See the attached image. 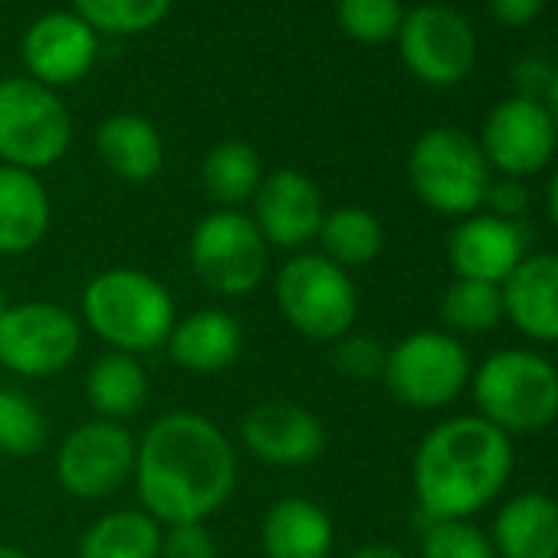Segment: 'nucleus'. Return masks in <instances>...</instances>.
Here are the masks:
<instances>
[{
    "label": "nucleus",
    "mask_w": 558,
    "mask_h": 558,
    "mask_svg": "<svg viewBox=\"0 0 558 558\" xmlns=\"http://www.w3.org/2000/svg\"><path fill=\"white\" fill-rule=\"evenodd\" d=\"M250 204H253L250 220L256 223L266 246H279L287 253H303L319 236L326 217L319 184L293 168L263 174Z\"/></svg>",
    "instance_id": "nucleus-15"
},
{
    "label": "nucleus",
    "mask_w": 558,
    "mask_h": 558,
    "mask_svg": "<svg viewBox=\"0 0 558 558\" xmlns=\"http://www.w3.org/2000/svg\"><path fill=\"white\" fill-rule=\"evenodd\" d=\"M8 306H11V303H8V296L0 293V316H4V310H8Z\"/></svg>",
    "instance_id": "nucleus-42"
},
{
    "label": "nucleus",
    "mask_w": 558,
    "mask_h": 558,
    "mask_svg": "<svg viewBox=\"0 0 558 558\" xmlns=\"http://www.w3.org/2000/svg\"><path fill=\"white\" fill-rule=\"evenodd\" d=\"M385 359H388V349H385V342H378L375 336L349 332V336H342L339 342H332V365H336V372L345 375L349 381H372V378H381Z\"/></svg>",
    "instance_id": "nucleus-33"
},
{
    "label": "nucleus",
    "mask_w": 558,
    "mask_h": 558,
    "mask_svg": "<svg viewBox=\"0 0 558 558\" xmlns=\"http://www.w3.org/2000/svg\"><path fill=\"white\" fill-rule=\"evenodd\" d=\"M408 178L424 207L463 220L486 204L493 168L473 135L437 125L414 142Z\"/></svg>",
    "instance_id": "nucleus-6"
},
{
    "label": "nucleus",
    "mask_w": 558,
    "mask_h": 558,
    "mask_svg": "<svg viewBox=\"0 0 558 558\" xmlns=\"http://www.w3.org/2000/svg\"><path fill=\"white\" fill-rule=\"evenodd\" d=\"M440 319L450 329V336L493 332L506 319L502 290L493 283H480V279H453L440 296Z\"/></svg>",
    "instance_id": "nucleus-28"
},
{
    "label": "nucleus",
    "mask_w": 558,
    "mask_h": 558,
    "mask_svg": "<svg viewBox=\"0 0 558 558\" xmlns=\"http://www.w3.org/2000/svg\"><path fill=\"white\" fill-rule=\"evenodd\" d=\"M158 558H217V538L207 522L165 525Z\"/></svg>",
    "instance_id": "nucleus-34"
},
{
    "label": "nucleus",
    "mask_w": 558,
    "mask_h": 558,
    "mask_svg": "<svg viewBox=\"0 0 558 558\" xmlns=\"http://www.w3.org/2000/svg\"><path fill=\"white\" fill-rule=\"evenodd\" d=\"M545 0H489V14L512 31H522L529 24H535V17L542 14Z\"/></svg>",
    "instance_id": "nucleus-37"
},
{
    "label": "nucleus",
    "mask_w": 558,
    "mask_h": 558,
    "mask_svg": "<svg viewBox=\"0 0 558 558\" xmlns=\"http://www.w3.org/2000/svg\"><path fill=\"white\" fill-rule=\"evenodd\" d=\"M525 240L515 220L493 214L463 217L447 243V259L457 279H480V283L502 287L509 272L522 263Z\"/></svg>",
    "instance_id": "nucleus-17"
},
{
    "label": "nucleus",
    "mask_w": 558,
    "mask_h": 558,
    "mask_svg": "<svg viewBox=\"0 0 558 558\" xmlns=\"http://www.w3.org/2000/svg\"><path fill=\"white\" fill-rule=\"evenodd\" d=\"M0 4H4V0H0Z\"/></svg>",
    "instance_id": "nucleus-44"
},
{
    "label": "nucleus",
    "mask_w": 558,
    "mask_h": 558,
    "mask_svg": "<svg viewBox=\"0 0 558 558\" xmlns=\"http://www.w3.org/2000/svg\"><path fill=\"white\" fill-rule=\"evenodd\" d=\"M349 558H411V555H404V551H401V548H395V545L375 542V545H362V548H355Z\"/></svg>",
    "instance_id": "nucleus-38"
},
{
    "label": "nucleus",
    "mask_w": 558,
    "mask_h": 558,
    "mask_svg": "<svg viewBox=\"0 0 558 558\" xmlns=\"http://www.w3.org/2000/svg\"><path fill=\"white\" fill-rule=\"evenodd\" d=\"M96 151L116 178L132 184H145L165 168V142L158 129L135 112L102 119L96 129Z\"/></svg>",
    "instance_id": "nucleus-23"
},
{
    "label": "nucleus",
    "mask_w": 558,
    "mask_h": 558,
    "mask_svg": "<svg viewBox=\"0 0 558 558\" xmlns=\"http://www.w3.org/2000/svg\"><path fill=\"white\" fill-rule=\"evenodd\" d=\"M336 21L355 44L381 47L398 40L404 8L401 0H336Z\"/></svg>",
    "instance_id": "nucleus-31"
},
{
    "label": "nucleus",
    "mask_w": 558,
    "mask_h": 558,
    "mask_svg": "<svg viewBox=\"0 0 558 558\" xmlns=\"http://www.w3.org/2000/svg\"><path fill=\"white\" fill-rule=\"evenodd\" d=\"M545 109H548V116H551V125H555V132H558V70H555L551 89H548V96H545Z\"/></svg>",
    "instance_id": "nucleus-39"
},
{
    "label": "nucleus",
    "mask_w": 558,
    "mask_h": 558,
    "mask_svg": "<svg viewBox=\"0 0 558 558\" xmlns=\"http://www.w3.org/2000/svg\"><path fill=\"white\" fill-rule=\"evenodd\" d=\"M512 440L480 414H460L414 450L411 486L427 519H470L486 509L512 473Z\"/></svg>",
    "instance_id": "nucleus-2"
},
{
    "label": "nucleus",
    "mask_w": 558,
    "mask_h": 558,
    "mask_svg": "<svg viewBox=\"0 0 558 558\" xmlns=\"http://www.w3.org/2000/svg\"><path fill=\"white\" fill-rule=\"evenodd\" d=\"M316 240L326 259H332L342 269H359L381 256L385 227L365 207H336V210H326Z\"/></svg>",
    "instance_id": "nucleus-27"
},
{
    "label": "nucleus",
    "mask_w": 558,
    "mask_h": 558,
    "mask_svg": "<svg viewBox=\"0 0 558 558\" xmlns=\"http://www.w3.org/2000/svg\"><path fill=\"white\" fill-rule=\"evenodd\" d=\"M138 440L125 424L86 421L73 427L57 450V483L66 496L83 502H99L116 496L135 473Z\"/></svg>",
    "instance_id": "nucleus-11"
},
{
    "label": "nucleus",
    "mask_w": 558,
    "mask_h": 558,
    "mask_svg": "<svg viewBox=\"0 0 558 558\" xmlns=\"http://www.w3.org/2000/svg\"><path fill=\"white\" fill-rule=\"evenodd\" d=\"M0 558H31L24 548H17V545H4L0 542Z\"/></svg>",
    "instance_id": "nucleus-41"
},
{
    "label": "nucleus",
    "mask_w": 558,
    "mask_h": 558,
    "mask_svg": "<svg viewBox=\"0 0 558 558\" xmlns=\"http://www.w3.org/2000/svg\"><path fill=\"white\" fill-rule=\"evenodd\" d=\"M83 349V323L66 306L31 300L0 316V372L44 381L66 372Z\"/></svg>",
    "instance_id": "nucleus-10"
},
{
    "label": "nucleus",
    "mask_w": 558,
    "mask_h": 558,
    "mask_svg": "<svg viewBox=\"0 0 558 558\" xmlns=\"http://www.w3.org/2000/svg\"><path fill=\"white\" fill-rule=\"evenodd\" d=\"M53 204L34 171L0 165V256H24L50 233Z\"/></svg>",
    "instance_id": "nucleus-21"
},
{
    "label": "nucleus",
    "mask_w": 558,
    "mask_h": 558,
    "mask_svg": "<svg viewBox=\"0 0 558 558\" xmlns=\"http://www.w3.org/2000/svg\"><path fill=\"white\" fill-rule=\"evenodd\" d=\"M132 480L142 509L161 525L207 522L236 489V450L210 417L168 411L138 437Z\"/></svg>",
    "instance_id": "nucleus-1"
},
{
    "label": "nucleus",
    "mask_w": 558,
    "mask_h": 558,
    "mask_svg": "<svg viewBox=\"0 0 558 558\" xmlns=\"http://www.w3.org/2000/svg\"><path fill=\"white\" fill-rule=\"evenodd\" d=\"M165 525L138 509L102 512L80 538V558H158Z\"/></svg>",
    "instance_id": "nucleus-25"
},
{
    "label": "nucleus",
    "mask_w": 558,
    "mask_h": 558,
    "mask_svg": "<svg viewBox=\"0 0 558 558\" xmlns=\"http://www.w3.org/2000/svg\"><path fill=\"white\" fill-rule=\"evenodd\" d=\"M276 310L310 342H339L355 329L359 293L349 269L336 266L323 253H293L272 279Z\"/></svg>",
    "instance_id": "nucleus-5"
},
{
    "label": "nucleus",
    "mask_w": 558,
    "mask_h": 558,
    "mask_svg": "<svg viewBox=\"0 0 558 558\" xmlns=\"http://www.w3.org/2000/svg\"><path fill=\"white\" fill-rule=\"evenodd\" d=\"M499 290L506 319L525 339L558 345V253L522 256Z\"/></svg>",
    "instance_id": "nucleus-18"
},
{
    "label": "nucleus",
    "mask_w": 558,
    "mask_h": 558,
    "mask_svg": "<svg viewBox=\"0 0 558 558\" xmlns=\"http://www.w3.org/2000/svg\"><path fill=\"white\" fill-rule=\"evenodd\" d=\"M555 368H558V355H555Z\"/></svg>",
    "instance_id": "nucleus-43"
},
{
    "label": "nucleus",
    "mask_w": 558,
    "mask_h": 558,
    "mask_svg": "<svg viewBox=\"0 0 558 558\" xmlns=\"http://www.w3.org/2000/svg\"><path fill=\"white\" fill-rule=\"evenodd\" d=\"M486 204H489V214L493 217L519 220L529 210V187L522 181H515V178L493 181L489 184V194H486Z\"/></svg>",
    "instance_id": "nucleus-36"
},
{
    "label": "nucleus",
    "mask_w": 558,
    "mask_h": 558,
    "mask_svg": "<svg viewBox=\"0 0 558 558\" xmlns=\"http://www.w3.org/2000/svg\"><path fill=\"white\" fill-rule=\"evenodd\" d=\"M73 11L96 34L135 37L155 31L168 17L171 0H73Z\"/></svg>",
    "instance_id": "nucleus-29"
},
{
    "label": "nucleus",
    "mask_w": 558,
    "mask_h": 558,
    "mask_svg": "<svg viewBox=\"0 0 558 558\" xmlns=\"http://www.w3.org/2000/svg\"><path fill=\"white\" fill-rule=\"evenodd\" d=\"M86 398L102 421H129L148 401V375L135 355L102 352L86 372Z\"/></svg>",
    "instance_id": "nucleus-24"
},
{
    "label": "nucleus",
    "mask_w": 558,
    "mask_h": 558,
    "mask_svg": "<svg viewBox=\"0 0 558 558\" xmlns=\"http://www.w3.org/2000/svg\"><path fill=\"white\" fill-rule=\"evenodd\" d=\"M73 142V119L57 96L31 76L0 80V165L44 171L63 161Z\"/></svg>",
    "instance_id": "nucleus-7"
},
{
    "label": "nucleus",
    "mask_w": 558,
    "mask_h": 558,
    "mask_svg": "<svg viewBox=\"0 0 558 558\" xmlns=\"http://www.w3.org/2000/svg\"><path fill=\"white\" fill-rule=\"evenodd\" d=\"M240 440L250 457L279 470H303L326 453V424L296 401H259L240 421Z\"/></svg>",
    "instance_id": "nucleus-14"
},
{
    "label": "nucleus",
    "mask_w": 558,
    "mask_h": 558,
    "mask_svg": "<svg viewBox=\"0 0 558 558\" xmlns=\"http://www.w3.org/2000/svg\"><path fill=\"white\" fill-rule=\"evenodd\" d=\"M496 558H558V502L545 493L512 496L493 519Z\"/></svg>",
    "instance_id": "nucleus-22"
},
{
    "label": "nucleus",
    "mask_w": 558,
    "mask_h": 558,
    "mask_svg": "<svg viewBox=\"0 0 558 558\" xmlns=\"http://www.w3.org/2000/svg\"><path fill=\"white\" fill-rule=\"evenodd\" d=\"M259 181H263V161L256 148L240 138L220 142L204 155L201 184L204 194L217 204V210H240L246 201H253Z\"/></svg>",
    "instance_id": "nucleus-26"
},
{
    "label": "nucleus",
    "mask_w": 558,
    "mask_h": 558,
    "mask_svg": "<svg viewBox=\"0 0 558 558\" xmlns=\"http://www.w3.org/2000/svg\"><path fill=\"white\" fill-rule=\"evenodd\" d=\"M548 217H551V223H555V230H558V171H555L551 181H548Z\"/></svg>",
    "instance_id": "nucleus-40"
},
{
    "label": "nucleus",
    "mask_w": 558,
    "mask_h": 558,
    "mask_svg": "<svg viewBox=\"0 0 558 558\" xmlns=\"http://www.w3.org/2000/svg\"><path fill=\"white\" fill-rule=\"evenodd\" d=\"M476 142L493 171L522 181L529 174H538L551 161L558 132L545 102L509 96L493 106Z\"/></svg>",
    "instance_id": "nucleus-13"
},
{
    "label": "nucleus",
    "mask_w": 558,
    "mask_h": 558,
    "mask_svg": "<svg viewBox=\"0 0 558 558\" xmlns=\"http://www.w3.org/2000/svg\"><path fill=\"white\" fill-rule=\"evenodd\" d=\"M99 57V34L76 11H50L37 17L24 40L21 60L27 76L47 89L80 83Z\"/></svg>",
    "instance_id": "nucleus-16"
},
{
    "label": "nucleus",
    "mask_w": 558,
    "mask_h": 558,
    "mask_svg": "<svg viewBox=\"0 0 558 558\" xmlns=\"http://www.w3.org/2000/svg\"><path fill=\"white\" fill-rule=\"evenodd\" d=\"M50 440V424L44 411L21 391L0 388V453L24 460L37 457Z\"/></svg>",
    "instance_id": "nucleus-30"
},
{
    "label": "nucleus",
    "mask_w": 558,
    "mask_h": 558,
    "mask_svg": "<svg viewBox=\"0 0 558 558\" xmlns=\"http://www.w3.org/2000/svg\"><path fill=\"white\" fill-rule=\"evenodd\" d=\"M187 259L201 287L223 300L256 293L269 272V246L243 210L204 214L191 230Z\"/></svg>",
    "instance_id": "nucleus-8"
},
{
    "label": "nucleus",
    "mask_w": 558,
    "mask_h": 558,
    "mask_svg": "<svg viewBox=\"0 0 558 558\" xmlns=\"http://www.w3.org/2000/svg\"><path fill=\"white\" fill-rule=\"evenodd\" d=\"M80 323L109 345V352L148 355L165 349L178 310L161 279L135 266L96 272L80 300Z\"/></svg>",
    "instance_id": "nucleus-3"
},
{
    "label": "nucleus",
    "mask_w": 558,
    "mask_h": 558,
    "mask_svg": "<svg viewBox=\"0 0 558 558\" xmlns=\"http://www.w3.org/2000/svg\"><path fill=\"white\" fill-rule=\"evenodd\" d=\"M398 50L414 80L447 89L470 76L476 63V34L460 11L447 4H421L404 14Z\"/></svg>",
    "instance_id": "nucleus-12"
},
{
    "label": "nucleus",
    "mask_w": 558,
    "mask_h": 558,
    "mask_svg": "<svg viewBox=\"0 0 558 558\" xmlns=\"http://www.w3.org/2000/svg\"><path fill=\"white\" fill-rule=\"evenodd\" d=\"M470 388L480 417L506 437L545 430L558 417V368L532 349L493 352L470 375Z\"/></svg>",
    "instance_id": "nucleus-4"
},
{
    "label": "nucleus",
    "mask_w": 558,
    "mask_h": 558,
    "mask_svg": "<svg viewBox=\"0 0 558 558\" xmlns=\"http://www.w3.org/2000/svg\"><path fill=\"white\" fill-rule=\"evenodd\" d=\"M473 365L463 342L440 329H421L388 349L381 381L388 395L414 411H440L470 385Z\"/></svg>",
    "instance_id": "nucleus-9"
},
{
    "label": "nucleus",
    "mask_w": 558,
    "mask_h": 558,
    "mask_svg": "<svg viewBox=\"0 0 558 558\" xmlns=\"http://www.w3.org/2000/svg\"><path fill=\"white\" fill-rule=\"evenodd\" d=\"M332 545V515L310 496H283L263 515L259 548L266 558H329Z\"/></svg>",
    "instance_id": "nucleus-20"
},
{
    "label": "nucleus",
    "mask_w": 558,
    "mask_h": 558,
    "mask_svg": "<svg viewBox=\"0 0 558 558\" xmlns=\"http://www.w3.org/2000/svg\"><path fill=\"white\" fill-rule=\"evenodd\" d=\"M165 352L187 375H220L243 355V329L227 310H194L178 316Z\"/></svg>",
    "instance_id": "nucleus-19"
},
{
    "label": "nucleus",
    "mask_w": 558,
    "mask_h": 558,
    "mask_svg": "<svg viewBox=\"0 0 558 558\" xmlns=\"http://www.w3.org/2000/svg\"><path fill=\"white\" fill-rule=\"evenodd\" d=\"M551 80H555V70L548 60L542 57H522L515 66H512V83H515V96L522 99H535L542 102L551 89Z\"/></svg>",
    "instance_id": "nucleus-35"
},
{
    "label": "nucleus",
    "mask_w": 558,
    "mask_h": 558,
    "mask_svg": "<svg viewBox=\"0 0 558 558\" xmlns=\"http://www.w3.org/2000/svg\"><path fill=\"white\" fill-rule=\"evenodd\" d=\"M421 558H496L493 542L470 519H427Z\"/></svg>",
    "instance_id": "nucleus-32"
}]
</instances>
